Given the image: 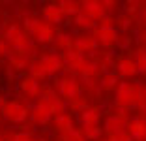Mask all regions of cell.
Here are the masks:
<instances>
[{"instance_id": "obj_1", "label": "cell", "mask_w": 146, "mask_h": 141, "mask_svg": "<svg viewBox=\"0 0 146 141\" xmlns=\"http://www.w3.org/2000/svg\"><path fill=\"white\" fill-rule=\"evenodd\" d=\"M4 111H6V117L9 120H21L25 117V109H21L19 103H9V105H6Z\"/></svg>"}, {"instance_id": "obj_2", "label": "cell", "mask_w": 146, "mask_h": 141, "mask_svg": "<svg viewBox=\"0 0 146 141\" xmlns=\"http://www.w3.org/2000/svg\"><path fill=\"white\" fill-rule=\"evenodd\" d=\"M64 94L66 96H73V94H77V85L73 81H66L64 83Z\"/></svg>"}, {"instance_id": "obj_3", "label": "cell", "mask_w": 146, "mask_h": 141, "mask_svg": "<svg viewBox=\"0 0 146 141\" xmlns=\"http://www.w3.org/2000/svg\"><path fill=\"white\" fill-rule=\"evenodd\" d=\"M23 87H25V92H28V94H36L38 92V89H36V79H26Z\"/></svg>"}, {"instance_id": "obj_4", "label": "cell", "mask_w": 146, "mask_h": 141, "mask_svg": "<svg viewBox=\"0 0 146 141\" xmlns=\"http://www.w3.org/2000/svg\"><path fill=\"white\" fill-rule=\"evenodd\" d=\"M79 47H81V49H92V47H94V40H92V38L79 40Z\"/></svg>"}]
</instances>
